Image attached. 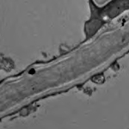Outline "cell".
<instances>
[{
  "label": "cell",
  "mask_w": 129,
  "mask_h": 129,
  "mask_svg": "<svg viewBox=\"0 0 129 129\" xmlns=\"http://www.w3.org/2000/svg\"><path fill=\"white\" fill-rule=\"evenodd\" d=\"M92 1L98 7H103V6L109 5L110 2H112L113 0H92Z\"/></svg>",
  "instance_id": "cell-1"
}]
</instances>
